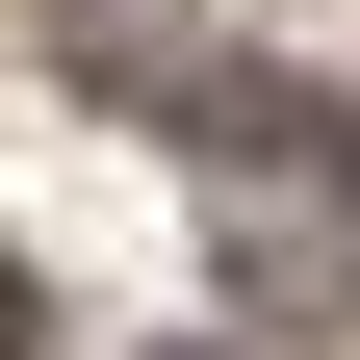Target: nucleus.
Wrapping results in <instances>:
<instances>
[{
    "label": "nucleus",
    "mask_w": 360,
    "mask_h": 360,
    "mask_svg": "<svg viewBox=\"0 0 360 360\" xmlns=\"http://www.w3.org/2000/svg\"><path fill=\"white\" fill-rule=\"evenodd\" d=\"M26 335H52V309H26V257H0V360H26Z\"/></svg>",
    "instance_id": "f03ea898"
},
{
    "label": "nucleus",
    "mask_w": 360,
    "mask_h": 360,
    "mask_svg": "<svg viewBox=\"0 0 360 360\" xmlns=\"http://www.w3.org/2000/svg\"><path fill=\"white\" fill-rule=\"evenodd\" d=\"M180 129H206V257H232V309L335 335L360 309V129L283 103V77H232V103H180Z\"/></svg>",
    "instance_id": "f257e3e1"
}]
</instances>
